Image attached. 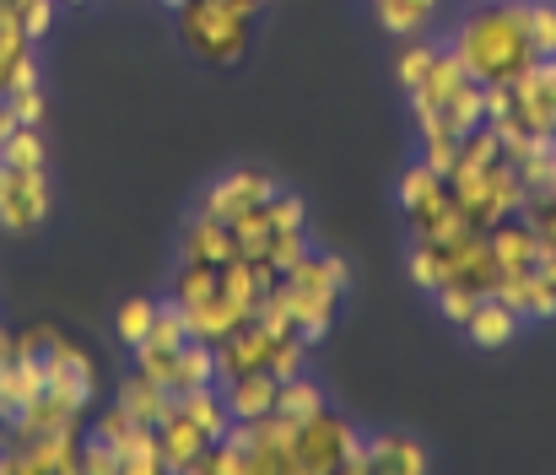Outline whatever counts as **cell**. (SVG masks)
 <instances>
[{
    "instance_id": "obj_18",
    "label": "cell",
    "mask_w": 556,
    "mask_h": 475,
    "mask_svg": "<svg viewBox=\"0 0 556 475\" xmlns=\"http://www.w3.org/2000/svg\"><path fill=\"white\" fill-rule=\"evenodd\" d=\"M222 405L232 422H260V416H276V395H281V378L276 373H238V378H222Z\"/></svg>"
},
{
    "instance_id": "obj_36",
    "label": "cell",
    "mask_w": 556,
    "mask_h": 475,
    "mask_svg": "<svg viewBox=\"0 0 556 475\" xmlns=\"http://www.w3.org/2000/svg\"><path fill=\"white\" fill-rule=\"evenodd\" d=\"M546 189H552V195H556V147H552V184H546Z\"/></svg>"
},
{
    "instance_id": "obj_25",
    "label": "cell",
    "mask_w": 556,
    "mask_h": 475,
    "mask_svg": "<svg viewBox=\"0 0 556 475\" xmlns=\"http://www.w3.org/2000/svg\"><path fill=\"white\" fill-rule=\"evenodd\" d=\"M157 309H163V298H125V303L114 309V340H119L125 351H136V346L152 335Z\"/></svg>"
},
{
    "instance_id": "obj_34",
    "label": "cell",
    "mask_w": 556,
    "mask_h": 475,
    "mask_svg": "<svg viewBox=\"0 0 556 475\" xmlns=\"http://www.w3.org/2000/svg\"><path fill=\"white\" fill-rule=\"evenodd\" d=\"M11 130H16V114H11V103H5V98H0V141H5V136H11Z\"/></svg>"
},
{
    "instance_id": "obj_13",
    "label": "cell",
    "mask_w": 556,
    "mask_h": 475,
    "mask_svg": "<svg viewBox=\"0 0 556 475\" xmlns=\"http://www.w3.org/2000/svg\"><path fill=\"white\" fill-rule=\"evenodd\" d=\"M232 438L249 454V475H298V422L287 416L232 422Z\"/></svg>"
},
{
    "instance_id": "obj_5",
    "label": "cell",
    "mask_w": 556,
    "mask_h": 475,
    "mask_svg": "<svg viewBox=\"0 0 556 475\" xmlns=\"http://www.w3.org/2000/svg\"><path fill=\"white\" fill-rule=\"evenodd\" d=\"M232 433V416L222 405V389H185V395H168V411L157 416V449H163V471L189 475V465Z\"/></svg>"
},
{
    "instance_id": "obj_16",
    "label": "cell",
    "mask_w": 556,
    "mask_h": 475,
    "mask_svg": "<svg viewBox=\"0 0 556 475\" xmlns=\"http://www.w3.org/2000/svg\"><path fill=\"white\" fill-rule=\"evenodd\" d=\"M486 243H492L497 276H525V271H541V260H546V243H541V233L530 227L525 211H514L497 227H486Z\"/></svg>"
},
{
    "instance_id": "obj_7",
    "label": "cell",
    "mask_w": 556,
    "mask_h": 475,
    "mask_svg": "<svg viewBox=\"0 0 556 475\" xmlns=\"http://www.w3.org/2000/svg\"><path fill=\"white\" fill-rule=\"evenodd\" d=\"M486 125H497L503 136H556V60H535L508 87H486Z\"/></svg>"
},
{
    "instance_id": "obj_14",
    "label": "cell",
    "mask_w": 556,
    "mask_h": 475,
    "mask_svg": "<svg viewBox=\"0 0 556 475\" xmlns=\"http://www.w3.org/2000/svg\"><path fill=\"white\" fill-rule=\"evenodd\" d=\"M276 189H281V184H276L265 167H232V173H222L216 184H205V195H200L194 211H200V216H216V222H232V216L265 205Z\"/></svg>"
},
{
    "instance_id": "obj_1",
    "label": "cell",
    "mask_w": 556,
    "mask_h": 475,
    "mask_svg": "<svg viewBox=\"0 0 556 475\" xmlns=\"http://www.w3.org/2000/svg\"><path fill=\"white\" fill-rule=\"evenodd\" d=\"M394 82L410 98V120H416V158L432 162L438 173L454 167L459 141L486 125V87L448 54V43H421L410 38L394 60Z\"/></svg>"
},
{
    "instance_id": "obj_24",
    "label": "cell",
    "mask_w": 556,
    "mask_h": 475,
    "mask_svg": "<svg viewBox=\"0 0 556 475\" xmlns=\"http://www.w3.org/2000/svg\"><path fill=\"white\" fill-rule=\"evenodd\" d=\"M216 384V351L205 340H189L174 362V378H168V395H185V389H211Z\"/></svg>"
},
{
    "instance_id": "obj_27",
    "label": "cell",
    "mask_w": 556,
    "mask_h": 475,
    "mask_svg": "<svg viewBox=\"0 0 556 475\" xmlns=\"http://www.w3.org/2000/svg\"><path fill=\"white\" fill-rule=\"evenodd\" d=\"M0 158L22 162V167H49V141H43V125H16V130L0 141Z\"/></svg>"
},
{
    "instance_id": "obj_35",
    "label": "cell",
    "mask_w": 556,
    "mask_h": 475,
    "mask_svg": "<svg viewBox=\"0 0 556 475\" xmlns=\"http://www.w3.org/2000/svg\"><path fill=\"white\" fill-rule=\"evenodd\" d=\"M541 271H552V276H556V249H546V260H541Z\"/></svg>"
},
{
    "instance_id": "obj_37",
    "label": "cell",
    "mask_w": 556,
    "mask_h": 475,
    "mask_svg": "<svg viewBox=\"0 0 556 475\" xmlns=\"http://www.w3.org/2000/svg\"><path fill=\"white\" fill-rule=\"evenodd\" d=\"M60 5H87V0H60Z\"/></svg>"
},
{
    "instance_id": "obj_17",
    "label": "cell",
    "mask_w": 556,
    "mask_h": 475,
    "mask_svg": "<svg viewBox=\"0 0 556 475\" xmlns=\"http://www.w3.org/2000/svg\"><path fill=\"white\" fill-rule=\"evenodd\" d=\"M179 260H189V265H227V260H238L232 227L216 222V216L189 211L185 227H179Z\"/></svg>"
},
{
    "instance_id": "obj_32",
    "label": "cell",
    "mask_w": 556,
    "mask_h": 475,
    "mask_svg": "<svg viewBox=\"0 0 556 475\" xmlns=\"http://www.w3.org/2000/svg\"><path fill=\"white\" fill-rule=\"evenodd\" d=\"M81 471L87 475H119V454H114L98 433H87V438H81Z\"/></svg>"
},
{
    "instance_id": "obj_33",
    "label": "cell",
    "mask_w": 556,
    "mask_h": 475,
    "mask_svg": "<svg viewBox=\"0 0 556 475\" xmlns=\"http://www.w3.org/2000/svg\"><path fill=\"white\" fill-rule=\"evenodd\" d=\"M5 103H11L16 125H43V114H49V103H43V87H27V92H5Z\"/></svg>"
},
{
    "instance_id": "obj_6",
    "label": "cell",
    "mask_w": 556,
    "mask_h": 475,
    "mask_svg": "<svg viewBox=\"0 0 556 475\" xmlns=\"http://www.w3.org/2000/svg\"><path fill=\"white\" fill-rule=\"evenodd\" d=\"M443 178H448V189H454V200H459V211H465L470 227H497L503 216L525 211V184H519L508 152L497 162H459L454 158V167H448Z\"/></svg>"
},
{
    "instance_id": "obj_3",
    "label": "cell",
    "mask_w": 556,
    "mask_h": 475,
    "mask_svg": "<svg viewBox=\"0 0 556 475\" xmlns=\"http://www.w3.org/2000/svg\"><path fill=\"white\" fill-rule=\"evenodd\" d=\"M346 260H336V254H325V249H308L298 265H287L281 276H276V287L265 292L281 314L292 318V329L308 340V346H319L325 335H330V324L341 314V298H346Z\"/></svg>"
},
{
    "instance_id": "obj_22",
    "label": "cell",
    "mask_w": 556,
    "mask_h": 475,
    "mask_svg": "<svg viewBox=\"0 0 556 475\" xmlns=\"http://www.w3.org/2000/svg\"><path fill=\"white\" fill-rule=\"evenodd\" d=\"M330 405V395H325V384L303 367V373H292V378H281V395H276V416H287V422H308V416H319Z\"/></svg>"
},
{
    "instance_id": "obj_15",
    "label": "cell",
    "mask_w": 556,
    "mask_h": 475,
    "mask_svg": "<svg viewBox=\"0 0 556 475\" xmlns=\"http://www.w3.org/2000/svg\"><path fill=\"white\" fill-rule=\"evenodd\" d=\"M432 471V454L410 433H363V449L352 454L346 475H421Z\"/></svg>"
},
{
    "instance_id": "obj_12",
    "label": "cell",
    "mask_w": 556,
    "mask_h": 475,
    "mask_svg": "<svg viewBox=\"0 0 556 475\" xmlns=\"http://www.w3.org/2000/svg\"><path fill=\"white\" fill-rule=\"evenodd\" d=\"M92 433L119 454V475H163V449H157V427L130 416L119 400H109L92 416Z\"/></svg>"
},
{
    "instance_id": "obj_21",
    "label": "cell",
    "mask_w": 556,
    "mask_h": 475,
    "mask_svg": "<svg viewBox=\"0 0 556 475\" xmlns=\"http://www.w3.org/2000/svg\"><path fill=\"white\" fill-rule=\"evenodd\" d=\"M114 400L130 411V416H141V422H152L157 427V416L168 411V389L152 378V373H141V367H130L125 378H119V389H114Z\"/></svg>"
},
{
    "instance_id": "obj_30",
    "label": "cell",
    "mask_w": 556,
    "mask_h": 475,
    "mask_svg": "<svg viewBox=\"0 0 556 475\" xmlns=\"http://www.w3.org/2000/svg\"><path fill=\"white\" fill-rule=\"evenodd\" d=\"M54 11H60V0H22V5H16V22H22V33L38 43V38H49Z\"/></svg>"
},
{
    "instance_id": "obj_10",
    "label": "cell",
    "mask_w": 556,
    "mask_h": 475,
    "mask_svg": "<svg viewBox=\"0 0 556 475\" xmlns=\"http://www.w3.org/2000/svg\"><path fill=\"white\" fill-rule=\"evenodd\" d=\"M357 449H363V427L352 416H341L336 405H325L319 416L298 422V475L346 471Z\"/></svg>"
},
{
    "instance_id": "obj_19",
    "label": "cell",
    "mask_w": 556,
    "mask_h": 475,
    "mask_svg": "<svg viewBox=\"0 0 556 475\" xmlns=\"http://www.w3.org/2000/svg\"><path fill=\"white\" fill-rule=\"evenodd\" d=\"M497 298L525 318H556V276L552 271H525V276H497Z\"/></svg>"
},
{
    "instance_id": "obj_29",
    "label": "cell",
    "mask_w": 556,
    "mask_h": 475,
    "mask_svg": "<svg viewBox=\"0 0 556 475\" xmlns=\"http://www.w3.org/2000/svg\"><path fill=\"white\" fill-rule=\"evenodd\" d=\"M0 11H5V5H0ZM22 54H33V38L22 33L16 11H5V16H0V92H5V82H11V71H16Z\"/></svg>"
},
{
    "instance_id": "obj_4",
    "label": "cell",
    "mask_w": 556,
    "mask_h": 475,
    "mask_svg": "<svg viewBox=\"0 0 556 475\" xmlns=\"http://www.w3.org/2000/svg\"><path fill=\"white\" fill-rule=\"evenodd\" d=\"M405 271L416 282V292H438V287H465L476 298H492L497 292V260H492V243H486V227H465L454 238H416L410 254H405Z\"/></svg>"
},
{
    "instance_id": "obj_38",
    "label": "cell",
    "mask_w": 556,
    "mask_h": 475,
    "mask_svg": "<svg viewBox=\"0 0 556 475\" xmlns=\"http://www.w3.org/2000/svg\"><path fill=\"white\" fill-rule=\"evenodd\" d=\"M0 16H5V11H0Z\"/></svg>"
},
{
    "instance_id": "obj_23",
    "label": "cell",
    "mask_w": 556,
    "mask_h": 475,
    "mask_svg": "<svg viewBox=\"0 0 556 475\" xmlns=\"http://www.w3.org/2000/svg\"><path fill=\"white\" fill-rule=\"evenodd\" d=\"M438 5H443V0H372V16H378L383 33H394V38H416V33L432 22Z\"/></svg>"
},
{
    "instance_id": "obj_8",
    "label": "cell",
    "mask_w": 556,
    "mask_h": 475,
    "mask_svg": "<svg viewBox=\"0 0 556 475\" xmlns=\"http://www.w3.org/2000/svg\"><path fill=\"white\" fill-rule=\"evenodd\" d=\"M179 33L200 60L238 65L254 43V11H243L232 0H189L179 5Z\"/></svg>"
},
{
    "instance_id": "obj_11",
    "label": "cell",
    "mask_w": 556,
    "mask_h": 475,
    "mask_svg": "<svg viewBox=\"0 0 556 475\" xmlns=\"http://www.w3.org/2000/svg\"><path fill=\"white\" fill-rule=\"evenodd\" d=\"M49 167H22V162L0 158V233L27 238L49 222Z\"/></svg>"
},
{
    "instance_id": "obj_28",
    "label": "cell",
    "mask_w": 556,
    "mask_h": 475,
    "mask_svg": "<svg viewBox=\"0 0 556 475\" xmlns=\"http://www.w3.org/2000/svg\"><path fill=\"white\" fill-rule=\"evenodd\" d=\"M525 22H530L535 60H556V0H525Z\"/></svg>"
},
{
    "instance_id": "obj_9",
    "label": "cell",
    "mask_w": 556,
    "mask_h": 475,
    "mask_svg": "<svg viewBox=\"0 0 556 475\" xmlns=\"http://www.w3.org/2000/svg\"><path fill=\"white\" fill-rule=\"evenodd\" d=\"M400 211L410 216V233L416 238H427V243H438V238H454V233H465L470 222H465V211H459V200H454V189H448V178L432 167V162H410L405 173H400Z\"/></svg>"
},
{
    "instance_id": "obj_31",
    "label": "cell",
    "mask_w": 556,
    "mask_h": 475,
    "mask_svg": "<svg viewBox=\"0 0 556 475\" xmlns=\"http://www.w3.org/2000/svg\"><path fill=\"white\" fill-rule=\"evenodd\" d=\"M476 303H481V298H476V292H465V287H438V292H432V309L448 318V324H465Z\"/></svg>"
},
{
    "instance_id": "obj_20",
    "label": "cell",
    "mask_w": 556,
    "mask_h": 475,
    "mask_svg": "<svg viewBox=\"0 0 556 475\" xmlns=\"http://www.w3.org/2000/svg\"><path fill=\"white\" fill-rule=\"evenodd\" d=\"M459 329H465L481 351H503V346H514V340H519L525 318H519L508 303H503V298H497V292H492V298H481V303L470 309V318H465Z\"/></svg>"
},
{
    "instance_id": "obj_26",
    "label": "cell",
    "mask_w": 556,
    "mask_h": 475,
    "mask_svg": "<svg viewBox=\"0 0 556 475\" xmlns=\"http://www.w3.org/2000/svg\"><path fill=\"white\" fill-rule=\"evenodd\" d=\"M189 475H249V454H243V443L227 433V438H216V443L189 465Z\"/></svg>"
},
{
    "instance_id": "obj_2",
    "label": "cell",
    "mask_w": 556,
    "mask_h": 475,
    "mask_svg": "<svg viewBox=\"0 0 556 475\" xmlns=\"http://www.w3.org/2000/svg\"><path fill=\"white\" fill-rule=\"evenodd\" d=\"M448 54L481 82V87H508L514 76H525L535 65V43H530V22H525V0H486L470 5L454 33L443 38Z\"/></svg>"
}]
</instances>
